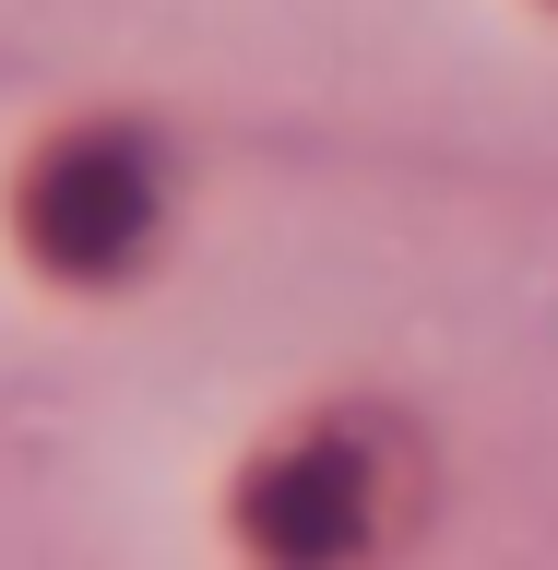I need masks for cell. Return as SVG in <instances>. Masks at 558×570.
I'll return each mask as SVG.
<instances>
[{"instance_id":"cell-1","label":"cell","mask_w":558,"mask_h":570,"mask_svg":"<svg viewBox=\"0 0 558 570\" xmlns=\"http://www.w3.org/2000/svg\"><path fill=\"white\" fill-rule=\"evenodd\" d=\"M12 226L48 274H107L131 262V238L155 226V167L131 131H60L12 190Z\"/></svg>"}]
</instances>
